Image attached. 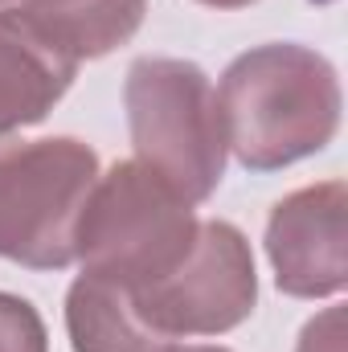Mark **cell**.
I'll return each instance as SVG.
<instances>
[{
    "label": "cell",
    "mask_w": 348,
    "mask_h": 352,
    "mask_svg": "<svg viewBox=\"0 0 348 352\" xmlns=\"http://www.w3.org/2000/svg\"><path fill=\"white\" fill-rule=\"evenodd\" d=\"M0 8L33 16L78 62L115 54L148 16V0H0Z\"/></svg>",
    "instance_id": "ba28073f"
},
{
    "label": "cell",
    "mask_w": 348,
    "mask_h": 352,
    "mask_svg": "<svg viewBox=\"0 0 348 352\" xmlns=\"http://www.w3.org/2000/svg\"><path fill=\"white\" fill-rule=\"evenodd\" d=\"M226 152L246 173H279L324 152L340 131V74L299 41H270L238 54L217 82Z\"/></svg>",
    "instance_id": "6da1fadb"
},
{
    "label": "cell",
    "mask_w": 348,
    "mask_h": 352,
    "mask_svg": "<svg viewBox=\"0 0 348 352\" xmlns=\"http://www.w3.org/2000/svg\"><path fill=\"white\" fill-rule=\"evenodd\" d=\"M0 352H50L41 311L12 291H0Z\"/></svg>",
    "instance_id": "30bf717a"
},
{
    "label": "cell",
    "mask_w": 348,
    "mask_h": 352,
    "mask_svg": "<svg viewBox=\"0 0 348 352\" xmlns=\"http://www.w3.org/2000/svg\"><path fill=\"white\" fill-rule=\"evenodd\" d=\"M78 58L66 54L33 16L0 8V140L37 127L78 78Z\"/></svg>",
    "instance_id": "52a82bcc"
},
{
    "label": "cell",
    "mask_w": 348,
    "mask_h": 352,
    "mask_svg": "<svg viewBox=\"0 0 348 352\" xmlns=\"http://www.w3.org/2000/svg\"><path fill=\"white\" fill-rule=\"evenodd\" d=\"M94 180L98 156L74 135L0 140V258L29 270L74 266Z\"/></svg>",
    "instance_id": "277c9868"
},
{
    "label": "cell",
    "mask_w": 348,
    "mask_h": 352,
    "mask_svg": "<svg viewBox=\"0 0 348 352\" xmlns=\"http://www.w3.org/2000/svg\"><path fill=\"white\" fill-rule=\"evenodd\" d=\"M348 188L320 180L274 201L266 217V258L274 287L291 299H332L348 287Z\"/></svg>",
    "instance_id": "8992f818"
},
{
    "label": "cell",
    "mask_w": 348,
    "mask_h": 352,
    "mask_svg": "<svg viewBox=\"0 0 348 352\" xmlns=\"http://www.w3.org/2000/svg\"><path fill=\"white\" fill-rule=\"evenodd\" d=\"M197 4H205V8H221V12H230V8H246V4H254V0H197Z\"/></svg>",
    "instance_id": "4fadbf2b"
},
{
    "label": "cell",
    "mask_w": 348,
    "mask_h": 352,
    "mask_svg": "<svg viewBox=\"0 0 348 352\" xmlns=\"http://www.w3.org/2000/svg\"><path fill=\"white\" fill-rule=\"evenodd\" d=\"M66 332L74 352H164L168 344L156 340L127 291L111 278L98 274H78L66 291Z\"/></svg>",
    "instance_id": "9c48e42d"
},
{
    "label": "cell",
    "mask_w": 348,
    "mask_h": 352,
    "mask_svg": "<svg viewBox=\"0 0 348 352\" xmlns=\"http://www.w3.org/2000/svg\"><path fill=\"white\" fill-rule=\"evenodd\" d=\"M295 352H345V307L332 303L320 316H312L299 332Z\"/></svg>",
    "instance_id": "8fae6325"
},
{
    "label": "cell",
    "mask_w": 348,
    "mask_h": 352,
    "mask_svg": "<svg viewBox=\"0 0 348 352\" xmlns=\"http://www.w3.org/2000/svg\"><path fill=\"white\" fill-rule=\"evenodd\" d=\"M197 209L160 173L140 160H119L98 173L78 217L74 263L83 274L119 287H144L184 263L197 238Z\"/></svg>",
    "instance_id": "7a4b0ae2"
},
{
    "label": "cell",
    "mask_w": 348,
    "mask_h": 352,
    "mask_svg": "<svg viewBox=\"0 0 348 352\" xmlns=\"http://www.w3.org/2000/svg\"><path fill=\"white\" fill-rule=\"evenodd\" d=\"M140 324L173 344L180 336H226L259 307V266L234 221H201L184 263L156 283L123 287Z\"/></svg>",
    "instance_id": "5b68a950"
},
{
    "label": "cell",
    "mask_w": 348,
    "mask_h": 352,
    "mask_svg": "<svg viewBox=\"0 0 348 352\" xmlns=\"http://www.w3.org/2000/svg\"><path fill=\"white\" fill-rule=\"evenodd\" d=\"M164 352H234V349H221V344H168Z\"/></svg>",
    "instance_id": "7c38bea8"
},
{
    "label": "cell",
    "mask_w": 348,
    "mask_h": 352,
    "mask_svg": "<svg viewBox=\"0 0 348 352\" xmlns=\"http://www.w3.org/2000/svg\"><path fill=\"white\" fill-rule=\"evenodd\" d=\"M135 160L160 173L184 201L201 205L226 176V135L209 74L188 58H135L123 82Z\"/></svg>",
    "instance_id": "3957f363"
}]
</instances>
